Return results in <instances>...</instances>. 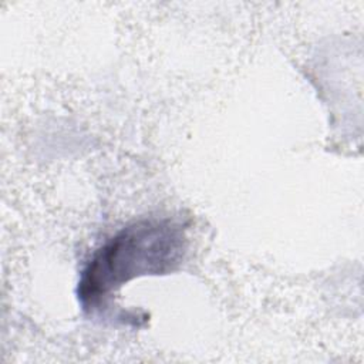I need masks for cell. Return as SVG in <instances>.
Here are the masks:
<instances>
[{
    "label": "cell",
    "mask_w": 364,
    "mask_h": 364,
    "mask_svg": "<svg viewBox=\"0 0 364 364\" xmlns=\"http://www.w3.org/2000/svg\"><path fill=\"white\" fill-rule=\"evenodd\" d=\"M185 252L186 236L179 223L168 218L134 222L94 253L78 282V299L85 310H100L124 283L175 270Z\"/></svg>",
    "instance_id": "1"
}]
</instances>
